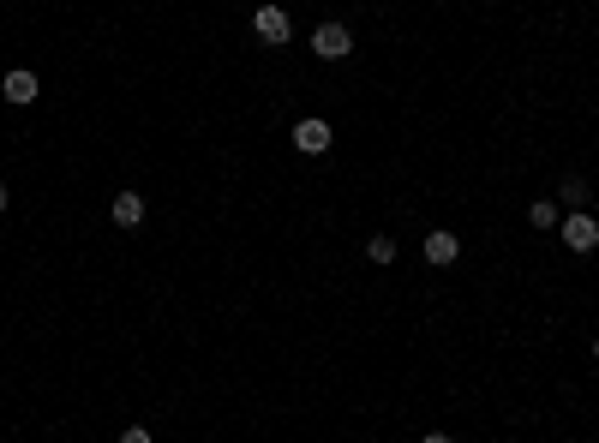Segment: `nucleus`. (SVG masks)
Wrapping results in <instances>:
<instances>
[{"instance_id": "nucleus-1", "label": "nucleus", "mask_w": 599, "mask_h": 443, "mask_svg": "<svg viewBox=\"0 0 599 443\" xmlns=\"http://www.w3.org/2000/svg\"><path fill=\"white\" fill-rule=\"evenodd\" d=\"M558 228H563V246H569V252H594L599 246V222L587 216V210H569Z\"/></svg>"}, {"instance_id": "nucleus-9", "label": "nucleus", "mask_w": 599, "mask_h": 443, "mask_svg": "<svg viewBox=\"0 0 599 443\" xmlns=\"http://www.w3.org/2000/svg\"><path fill=\"white\" fill-rule=\"evenodd\" d=\"M563 204H569V210H587V180H581V174L563 180Z\"/></svg>"}, {"instance_id": "nucleus-7", "label": "nucleus", "mask_w": 599, "mask_h": 443, "mask_svg": "<svg viewBox=\"0 0 599 443\" xmlns=\"http://www.w3.org/2000/svg\"><path fill=\"white\" fill-rule=\"evenodd\" d=\"M139 222H144V198L139 192H120L114 198V228H139Z\"/></svg>"}, {"instance_id": "nucleus-12", "label": "nucleus", "mask_w": 599, "mask_h": 443, "mask_svg": "<svg viewBox=\"0 0 599 443\" xmlns=\"http://www.w3.org/2000/svg\"><path fill=\"white\" fill-rule=\"evenodd\" d=\"M426 443H456V438H443V431H432V438H426Z\"/></svg>"}, {"instance_id": "nucleus-11", "label": "nucleus", "mask_w": 599, "mask_h": 443, "mask_svg": "<svg viewBox=\"0 0 599 443\" xmlns=\"http://www.w3.org/2000/svg\"><path fill=\"white\" fill-rule=\"evenodd\" d=\"M120 443H150V431H144V425H126V431H120Z\"/></svg>"}, {"instance_id": "nucleus-5", "label": "nucleus", "mask_w": 599, "mask_h": 443, "mask_svg": "<svg viewBox=\"0 0 599 443\" xmlns=\"http://www.w3.org/2000/svg\"><path fill=\"white\" fill-rule=\"evenodd\" d=\"M456 258H461V240L450 234V228L426 234V263H438V270H443V263H456Z\"/></svg>"}, {"instance_id": "nucleus-10", "label": "nucleus", "mask_w": 599, "mask_h": 443, "mask_svg": "<svg viewBox=\"0 0 599 443\" xmlns=\"http://www.w3.org/2000/svg\"><path fill=\"white\" fill-rule=\"evenodd\" d=\"M366 252H372V263H396V240H390V234H378Z\"/></svg>"}, {"instance_id": "nucleus-4", "label": "nucleus", "mask_w": 599, "mask_h": 443, "mask_svg": "<svg viewBox=\"0 0 599 443\" xmlns=\"http://www.w3.org/2000/svg\"><path fill=\"white\" fill-rule=\"evenodd\" d=\"M294 150H306V156H324V150H330V121H300V126H294Z\"/></svg>"}, {"instance_id": "nucleus-14", "label": "nucleus", "mask_w": 599, "mask_h": 443, "mask_svg": "<svg viewBox=\"0 0 599 443\" xmlns=\"http://www.w3.org/2000/svg\"><path fill=\"white\" fill-rule=\"evenodd\" d=\"M594 360H599V342H594Z\"/></svg>"}, {"instance_id": "nucleus-6", "label": "nucleus", "mask_w": 599, "mask_h": 443, "mask_svg": "<svg viewBox=\"0 0 599 443\" xmlns=\"http://www.w3.org/2000/svg\"><path fill=\"white\" fill-rule=\"evenodd\" d=\"M0 96L6 102H37V72H6V79H0Z\"/></svg>"}, {"instance_id": "nucleus-3", "label": "nucleus", "mask_w": 599, "mask_h": 443, "mask_svg": "<svg viewBox=\"0 0 599 443\" xmlns=\"http://www.w3.org/2000/svg\"><path fill=\"white\" fill-rule=\"evenodd\" d=\"M312 48H318L324 61H348V48H354V30H348V24H318V30H312Z\"/></svg>"}, {"instance_id": "nucleus-2", "label": "nucleus", "mask_w": 599, "mask_h": 443, "mask_svg": "<svg viewBox=\"0 0 599 443\" xmlns=\"http://www.w3.org/2000/svg\"><path fill=\"white\" fill-rule=\"evenodd\" d=\"M252 30H258V42H270V48H282V42L294 37V24H288L282 6H258V13H252Z\"/></svg>"}, {"instance_id": "nucleus-13", "label": "nucleus", "mask_w": 599, "mask_h": 443, "mask_svg": "<svg viewBox=\"0 0 599 443\" xmlns=\"http://www.w3.org/2000/svg\"><path fill=\"white\" fill-rule=\"evenodd\" d=\"M0 210H6V186H0Z\"/></svg>"}, {"instance_id": "nucleus-8", "label": "nucleus", "mask_w": 599, "mask_h": 443, "mask_svg": "<svg viewBox=\"0 0 599 443\" xmlns=\"http://www.w3.org/2000/svg\"><path fill=\"white\" fill-rule=\"evenodd\" d=\"M527 222H534V228H558V204H552V198H534V210H527Z\"/></svg>"}]
</instances>
